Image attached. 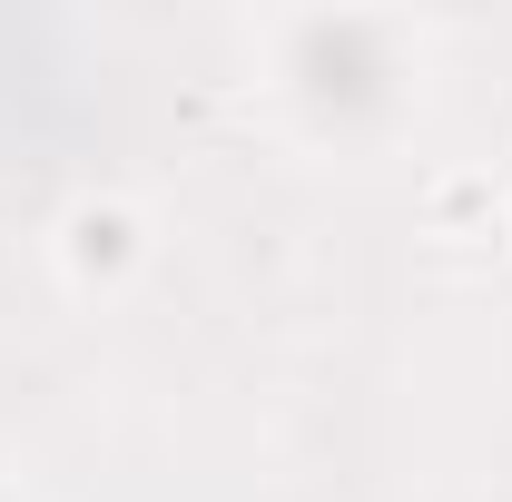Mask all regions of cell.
<instances>
[{
	"label": "cell",
	"instance_id": "6da1fadb",
	"mask_svg": "<svg viewBox=\"0 0 512 502\" xmlns=\"http://www.w3.org/2000/svg\"><path fill=\"white\" fill-rule=\"evenodd\" d=\"M50 256H60V276L79 296H109V286L138 276V256H148V217L128 197H69L60 227H50Z\"/></svg>",
	"mask_w": 512,
	"mask_h": 502
}]
</instances>
